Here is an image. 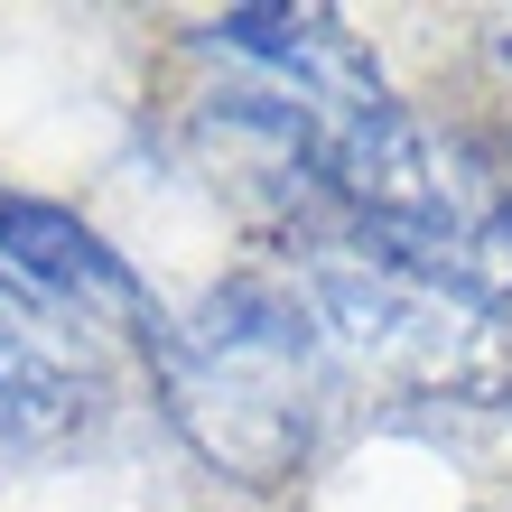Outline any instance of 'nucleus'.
<instances>
[{
  "label": "nucleus",
  "instance_id": "obj_5",
  "mask_svg": "<svg viewBox=\"0 0 512 512\" xmlns=\"http://www.w3.org/2000/svg\"><path fill=\"white\" fill-rule=\"evenodd\" d=\"M75 429H84V382L66 373V354L0 317V447H56Z\"/></svg>",
  "mask_w": 512,
  "mask_h": 512
},
{
  "label": "nucleus",
  "instance_id": "obj_4",
  "mask_svg": "<svg viewBox=\"0 0 512 512\" xmlns=\"http://www.w3.org/2000/svg\"><path fill=\"white\" fill-rule=\"evenodd\" d=\"M0 270H10V280H28L38 298H56V308H75V317H131L140 336L159 326V308H149V289H140V270L112 252L103 233L75 215V205H47V196L0 187Z\"/></svg>",
  "mask_w": 512,
  "mask_h": 512
},
{
  "label": "nucleus",
  "instance_id": "obj_2",
  "mask_svg": "<svg viewBox=\"0 0 512 512\" xmlns=\"http://www.w3.org/2000/svg\"><path fill=\"white\" fill-rule=\"evenodd\" d=\"M308 317L326 326V354L354 373L438 391L466 382L475 354H485V308L438 280H410V270H382L364 252H308Z\"/></svg>",
  "mask_w": 512,
  "mask_h": 512
},
{
  "label": "nucleus",
  "instance_id": "obj_1",
  "mask_svg": "<svg viewBox=\"0 0 512 512\" xmlns=\"http://www.w3.org/2000/svg\"><path fill=\"white\" fill-rule=\"evenodd\" d=\"M149 373H159L177 438L233 485H289L317 457V429L336 410L326 326L280 280H224L187 317H159Z\"/></svg>",
  "mask_w": 512,
  "mask_h": 512
},
{
  "label": "nucleus",
  "instance_id": "obj_3",
  "mask_svg": "<svg viewBox=\"0 0 512 512\" xmlns=\"http://www.w3.org/2000/svg\"><path fill=\"white\" fill-rule=\"evenodd\" d=\"M215 56H233L243 75L261 84H289L326 112H382L391 84H382V56L354 38L336 10H215L196 28Z\"/></svg>",
  "mask_w": 512,
  "mask_h": 512
}]
</instances>
